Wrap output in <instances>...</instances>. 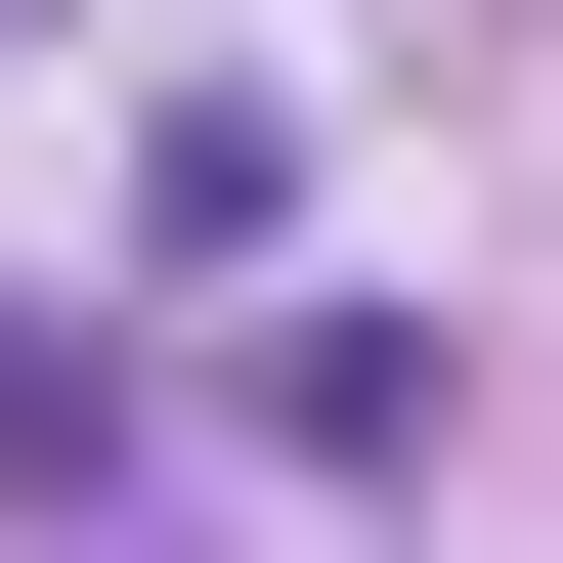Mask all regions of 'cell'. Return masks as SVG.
Returning <instances> with one entry per match:
<instances>
[{"instance_id":"6da1fadb","label":"cell","mask_w":563,"mask_h":563,"mask_svg":"<svg viewBox=\"0 0 563 563\" xmlns=\"http://www.w3.org/2000/svg\"><path fill=\"white\" fill-rule=\"evenodd\" d=\"M0 44H44V0H0Z\"/></svg>"}]
</instances>
